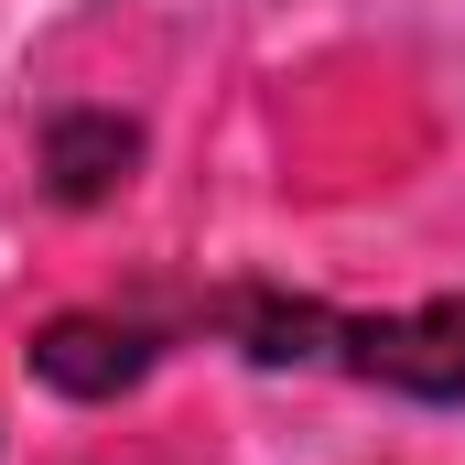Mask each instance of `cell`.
<instances>
[{
	"mask_svg": "<svg viewBox=\"0 0 465 465\" xmlns=\"http://www.w3.org/2000/svg\"><path fill=\"white\" fill-rule=\"evenodd\" d=\"M217 325L260 368H336L401 401H465V292H433L411 314H336L292 292H217Z\"/></svg>",
	"mask_w": 465,
	"mask_h": 465,
	"instance_id": "1",
	"label": "cell"
},
{
	"mask_svg": "<svg viewBox=\"0 0 465 465\" xmlns=\"http://www.w3.org/2000/svg\"><path fill=\"white\" fill-rule=\"evenodd\" d=\"M130 163H141V130L119 109L44 119V195H54V206H109L119 184H130Z\"/></svg>",
	"mask_w": 465,
	"mask_h": 465,
	"instance_id": "3",
	"label": "cell"
},
{
	"mask_svg": "<svg viewBox=\"0 0 465 465\" xmlns=\"http://www.w3.org/2000/svg\"><path fill=\"white\" fill-rule=\"evenodd\" d=\"M33 379L65 390V401H119V390L152 379V325H130V314H54L33 336Z\"/></svg>",
	"mask_w": 465,
	"mask_h": 465,
	"instance_id": "2",
	"label": "cell"
}]
</instances>
